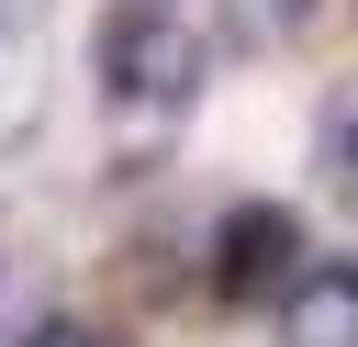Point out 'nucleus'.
Returning <instances> with one entry per match:
<instances>
[{
    "mask_svg": "<svg viewBox=\"0 0 358 347\" xmlns=\"http://www.w3.org/2000/svg\"><path fill=\"white\" fill-rule=\"evenodd\" d=\"M90 67H101V90H112V101H134V112H179V101L201 90V34H190L168 0H134V11H112V22H101Z\"/></svg>",
    "mask_w": 358,
    "mask_h": 347,
    "instance_id": "f257e3e1",
    "label": "nucleus"
},
{
    "mask_svg": "<svg viewBox=\"0 0 358 347\" xmlns=\"http://www.w3.org/2000/svg\"><path fill=\"white\" fill-rule=\"evenodd\" d=\"M302 269L313 257H302V213L291 201H235L224 213V235H213V291L224 302H280Z\"/></svg>",
    "mask_w": 358,
    "mask_h": 347,
    "instance_id": "f03ea898",
    "label": "nucleus"
},
{
    "mask_svg": "<svg viewBox=\"0 0 358 347\" xmlns=\"http://www.w3.org/2000/svg\"><path fill=\"white\" fill-rule=\"evenodd\" d=\"M280 347H358V257H313L280 291Z\"/></svg>",
    "mask_w": 358,
    "mask_h": 347,
    "instance_id": "7ed1b4c3",
    "label": "nucleus"
},
{
    "mask_svg": "<svg viewBox=\"0 0 358 347\" xmlns=\"http://www.w3.org/2000/svg\"><path fill=\"white\" fill-rule=\"evenodd\" d=\"M324 168H336V190H358V90H336V112H324Z\"/></svg>",
    "mask_w": 358,
    "mask_h": 347,
    "instance_id": "20e7f679",
    "label": "nucleus"
},
{
    "mask_svg": "<svg viewBox=\"0 0 358 347\" xmlns=\"http://www.w3.org/2000/svg\"><path fill=\"white\" fill-rule=\"evenodd\" d=\"M302 11L313 0H235V34L246 45H280V34H302Z\"/></svg>",
    "mask_w": 358,
    "mask_h": 347,
    "instance_id": "39448f33",
    "label": "nucleus"
},
{
    "mask_svg": "<svg viewBox=\"0 0 358 347\" xmlns=\"http://www.w3.org/2000/svg\"><path fill=\"white\" fill-rule=\"evenodd\" d=\"M22 347H112V336H101V325H78V313H56V325H34Z\"/></svg>",
    "mask_w": 358,
    "mask_h": 347,
    "instance_id": "423d86ee",
    "label": "nucleus"
}]
</instances>
